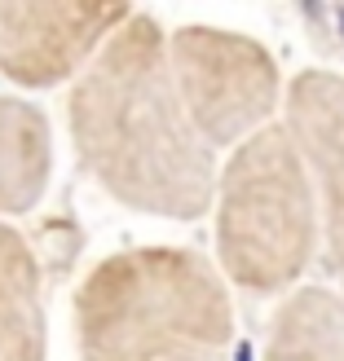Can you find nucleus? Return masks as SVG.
<instances>
[{
	"mask_svg": "<svg viewBox=\"0 0 344 361\" xmlns=\"http://www.w3.org/2000/svg\"><path fill=\"white\" fill-rule=\"evenodd\" d=\"M66 128L84 172L115 203L164 221L212 212L221 164L186 111L159 18L133 9L106 40L71 84Z\"/></svg>",
	"mask_w": 344,
	"mask_h": 361,
	"instance_id": "nucleus-1",
	"label": "nucleus"
},
{
	"mask_svg": "<svg viewBox=\"0 0 344 361\" xmlns=\"http://www.w3.org/2000/svg\"><path fill=\"white\" fill-rule=\"evenodd\" d=\"M80 361H234L230 282L190 247H129L76 295Z\"/></svg>",
	"mask_w": 344,
	"mask_h": 361,
	"instance_id": "nucleus-2",
	"label": "nucleus"
},
{
	"mask_svg": "<svg viewBox=\"0 0 344 361\" xmlns=\"http://www.w3.org/2000/svg\"><path fill=\"white\" fill-rule=\"evenodd\" d=\"M216 269L247 295H292L322 251V207L300 141L287 123L225 154L212 198Z\"/></svg>",
	"mask_w": 344,
	"mask_h": 361,
	"instance_id": "nucleus-3",
	"label": "nucleus"
},
{
	"mask_svg": "<svg viewBox=\"0 0 344 361\" xmlns=\"http://www.w3.org/2000/svg\"><path fill=\"white\" fill-rule=\"evenodd\" d=\"M168 53L186 111L216 154L239 150L243 141L283 123L292 80H283L278 58L261 40L230 27L190 23L168 31Z\"/></svg>",
	"mask_w": 344,
	"mask_h": 361,
	"instance_id": "nucleus-4",
	"label": "nucleus"
},
{
	"mask_svg": "<svg viewBox=\"0 0 344 361\" xmlns=\"http://www.w3.org/2000/svg\"><path fill=\"white\" fill-rule=\"evenodd\" d=\"M129 13V5H0V71L23 88L80 80Z\"/></svg>",
	"mask_w": 344,
	"mask_h": 361,
	"instance_id": "nucleus-5",
	"label": "nucleus"
},
{
	"mask_svg": "<svg viewBox=\"0 0 344 361\" xmlns=\"http://www.w3.org/2000/svg\"><path fill=\"white\" fill-rule=\"evenodd\" d=\"M283 123L309 159L322 207V256L344 300V75L322 66L292 75Z\"/></svg>",
	"mask_w": 344,
	"mask_h": 361,
	"instance_id": "nucleus-6",
	"label": "nucleus"
},
{
	"mask_svg": "<svg viewBox=\"0 0 344 361\" xmlns=\"http://www.w3.org/2000/svg\"><path fill=\"white\" fill-rule=\"evenodd\" d=\"M0 361H49L45 278L9 221H0Z\"/></svg>",
	"mask_w": 344,
	"mask_h": 361,
	"instance_id": "nucleus-7",
	"label": "nucleus"
},
{
	"mask_svg": "<svg viewBox=\"0 0 344 361\" xmlns=\"http://www.w3.org/2000/svg\"><path fill=\"white\" fill-rule=\"evenodd\" d=\"M53 176V128L40 106L0 97V221L31 212Z\"/></svg>",
	"mask_w": 344,
	"mask_h": 361,
	"instance_id": "nucleus-8",
	"label": "nucleus"
},
{
	"mask_svg": "<svg viewBox=\"0 0 344 361\" xmlns=\"http://www.w3.org/2000/svg\"><path fill=\"white\" fill-rule=\"evenodd\" d=\"M261 361H344V300L336 286L292 291L265 331Z\"/></svg>",
	"mask_w": 344,
	"mask_h": 361,
	"instance_id": "nucleus-9",
	"label": "nucleus"
}]
</instances>
